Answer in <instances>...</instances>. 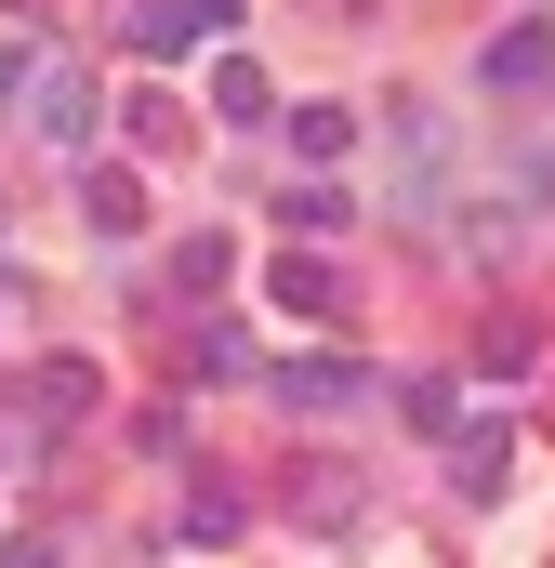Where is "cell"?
Listing matches in <instances>:
<instances>
[{"label":"cell","instance_id":"1","mask_svg":"<svg viewBox=\"0 0 555 568\" xmlns=\"http://www.w3.org/2000/svg\"><path fill=\"white\" fill-rule=\"evenodd\" d=\"M397 212L450 239V159H436V106H423V93L397 106Z\"/></svg>","mask_w":555,"mask_h":568},{"label":"cell","instance_id":"9","mask_svg":"<svg viewBox=\"0 0 555 568\" xmlns=\"http://www.w3.org/2000/svg\"><path fill=\"white\" fill-rule=\"evenodd\" d=\"M80 225H93V239H145V185L133 172H93V185H80Z\"/></svg>","mask_w":555,"mask_h":568},{"label":"cell","instance_id":"5","mask_svg":"<svg viewBox=\"0 0 555 568\" xmlns=\"http://www.w3.org/2000/svg\"><path fill=\"white\" fill-rule=\"evenodd\" d=\"M450 239H463V265H516V252H529V212H516V199H463Z\"/></svg>","mask_w":555,"mask_h":568},{"label":"cell","instance_id":"8","mask_svg":"<svg viewBox=\"0 0 555 568\" xmlns=\"http://www.w3.org/2000/svg\"><path fill=\"white\" fill-rule=\"evenodd\" d=\"M212 120H239V133H265V120H278V93H265V67H252V53H225V67H212Z\"/></svg>","mask_w":555,"mask_h":568},{"label":"cell","instance_id":"3","mask_svg":"<svg viewBox=\"0 0 555 568\" xmlns=\"http://www.w3.org/2000/svg\"><path fill=\"white\" fill-rule=\"evenodd\" d=\"M13 106H27V133H40V145H93V80H80V67H27Z\"/></svg>","mask_w":555,"mask_h":568},{"label":"cell","instance_id":"2","mask_svg":"<svg viewBox=\"0 0 555 568\" xmlns=\"http://www.w3.org/2000/svg\"><path fill=\"white\" fill-rule=\"evenodd\" d=\"M371 357H265V397L278 410H357Z\"/></svg>","mask_w":555,"mask_h":568},{"label":"cell","instance_id":"16","mask_svg":"<svg viewBox=\"0 0 555 568\" xmlns=\"http://www.w3.org/2000/svg\"><path fill=\"white\" fill-rule=\"evenodd\" d=\"M185 13H199V27H239V0H185Z\"/></svg>","mask_w":555,"mask_h":568},{"label":"cell","instance_id":"7","mask_svg":"<svg viewBox=\"0 0 555 568\" xmlns=\"http://www.w3.org/2000/svg\"><path fill=\"white\" fill-rule=\"evenodd\" d=\"M503 476H516V436L503 424H450V489H463V503H490Z\"/></svg>","mask_w":555,"mask_h":568},{"label":"cell","instance_id":"10","mask_svg":"<svg viewBox=\"0 0 555 568\" xmlns=\"http://www.w3.org/2000/svg\"><path fill=\"white\" fill-rule=\"evenodd\" d=\"M265 291L291 304V317H331V304H344V278H331L317 252H278V265H265Z\"/></svg>","mask_w":555,"mask_h":568},{"label":"cell","instance_id":"13","mask_svg":"<svg viewBox=\"0 0 555 568\" xmlns=\"http://www.w3.org/2000/svg\"><path fill=\"white\" fill-rule=\"evenodd\" d=\"M291 145H304V159H357V120H344V106H291Z\"/></svg>","mask_w":555,"mask_h":568},{"label":"cell","instance_id":"15","mask_svg":"<svg viewBox=\"0 0 555 568\" xmlns=\"http://www.w3.org/2000/svg\"><path fill=\"white\" fill-rule=\"evenodd\" d=\"M172 291L212 304V291H225V239H185V252H172Z\"/></svg>","mask_w":555,"mask_h":568},{"label":"cell","instance_id":"18","mask_svg":"<svg viewBox=\"0 0 555 568\" xmlns=\"http://www.w3.org/2000/svg\"><path fill=\"white\" fill-rule=\"evenodd\" d=\"M529 185H543V199H555V145H543V159H529Z\"/></svg>","mask_w":555,"mask_h":568},{"label":"cell","instance_id":"14","mask_svg":"<svg viewBox=\"0 0 555 568\" xmlns=\"http://www.w3.org/2000/svg\"><path fill=\"white\" fill-rule=\"evenodd\" d=\"M239 371H265V357H252V331L212 317V331H199V384H239Z\"/></svg>","mask_w":555,"mask_h":568},{"label":"cell","instance_id":"11","mask_svg":"<svg viewBox=\"0 0 555 568\" xmlns=\"http://www.w3.org/2000/svg\"><path fill=\"white\" fill-rule=\"evenodd\" d=\"M133 53H145V67L199 53V13H185V0H133Z\"/></svg>","mask_w":555,"mask_h":568},{"label":"cell","instance_id":"17","mask_svg":"<svg viewBox=\"0 0 555 568\" xmlns=\"http://www.w3.org/2000/svg\"><path fill=\"white\" fill-rule=\"evenodd\" d=\"M0 568H53V542H13V556H0Z\"/></svg>","mask_w":555,"mask_h":568},{"label":"cell","instance_id":"4","mask_svg":"<svg viewBox=\"0 0 555 568\" xmlns=\"http://www.w3.org/2000/svg\"><path fill=\"white\" fill-rule=\"evenodd\" d=\"M476 80H490V93H543V80H555V27H543V13H516V27L476 53Z\"/></svg>","mask_w":555,"mask_h":568},{"label":"cell","instance_id":"6","mask_svg":"<svg viewBox=\"0 0 555 568\" xmlns=\"http://www.w3.org/2000/svg\"><path fill=\"white\" fill-rule=\"evenodd\" d=\"M291 516H304V529H357V516H371V476H344V463H304V476H291Z\"/></svg>","mask_w":555,"mask_h":568},{"label":"cell","instance_id":"12","mask_svg":"<svg viewBox=\"0 0 555 568\" xmlns=\"http://www.w3.org/2000/svg\"><path fill=\"white\" fill-rule=\"evenodd\" d=\"M27 410H40V424H80V410H93V371H80V357H53V371L27 384Z\"/></svg>","mask_w":555,"mask_h":568}]
</instances>
